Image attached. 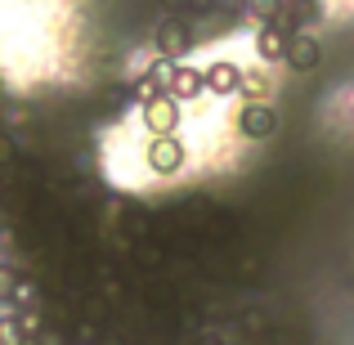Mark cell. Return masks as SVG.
<instances>
[{
	"mask_svg": "<svg viewBox=\"0 0 354 345\" xmlns=\"http://www.w3.org/2000/svg\"><path fill=\"white\" fill-rule=\"evenodd\" d=\"M14 162V139H0V166Z\"/></svg>",
	"mask_w": 354,
	"mask_h": 345,
	"instance_id": "4fadbf2b",
	"label": "cell"
},
{
	"mask_svg": "<svg viewBox=\"0 0 354 345\" xmlns=\"http://www.w3.org/2000/svg\"><path fill=\"white\" fill-rule=\"evenodd\" d=\"M283 14H287V18H292V23H296V27H301V23H310V18H314V14H319V0H292V5H287V9H283Z\"/></svg>",
	"mask_w": 354,
	"mask_h": 345,
	"instance_id": "30bf717a",
	"label": "cell"
},
{
	"mask_svg": "<svg viewBox=\"0 0 354 345\" xmlns=\"http://www.w3.org/2000/svg\"><path fill=\"white\" fill-rule=\"evenodd\" d=\"M180 104H189V99L207 95V72H193V68H180V77H175V90H171Z\"/></svg>",
	"mask_w": 354,
	"mask_h": 345,
	"instance_id": "52a82bcc",
	"label": "cell"
},
{
	"mask_svg": "<svg viewBox=\"0 0 354 345\" xmlns=\"http://www.w3.org/2000/svg\"><path fill=\"white\" fill-rule=\"evenodd\" d=\"M144 126H148L153 139L175 135V126H180V99L175 95H157L153 104H144Z\"/></svg>",
	"mask_w": 354,
	"mask_h": 345,
	"instance_id": "7a4b0ae2",
	"label": "cell"
},
{
	"mask_svg": "<svg viewBox=\"0 0 354 345\" xmlns=\"http://www.w3.org/2000/svg\"><path fill=\"white\" fill-rule=\"evenodd\" d=\"M36 301V287L27 283V278H18V292H14V305H32Z\"/></svg>",
	"mask_w": 354,
	"mask_h": 345,
	"instance_id": "7c38bea8",
	"label": "cell"
},
{
	"mask_svg": "<svg viewBox=\"0 0 354 345\" xmlns=\"http://www.w3.org/2000/svg\"><path fill=\"white\" fill-rule=\"evenodd\" d=\"M18 292V274L14 269H0V305H5V296Z\"/></svg>",
	"mask_w": 354,
	"mask_h": 345,
	"instance_id": "8fae6325",
	"label": "cell"
},
{
	"mask_svg": "<svg viewBox=\"0 0 354 345\" xmlns=\"http://www.w3.org/2000/svg\"><path fill=\"white\" fill-rule=\"evenodd\" d=\"M207 90L220 95V99L238 95V90H242V72L234 68V63H211V68H207Z\"/></svg>",
	"mask_w": 354,
	"mask_h": 345,
	"instance_id": "8992f818",
	"label": "cell"
},
{
	"mask_svg": "<svg viewBox=\"0 0 354 345\" xmlns=\"http://www.w3.org/2000/svg\"><path fill=\"white\" fill-rule=\"evenodd\" d=\"M319 59H323V45L314 41L310 32H296L292 45H287V68H292V72H314Z\"/></svg>",
	"mask_w": 354,
	"mask_h": 345,
	"instance_id": "277c9868",
	"label": "cell"
},
{
	"mask_svg": "<svg viewBox=\"0 0 354 345\" xmlns=\"http://www.w3.org/2000/svg\"><path fill=\"white\" fill-rule=\"evenodd\" d=\"M153 41H157V50H162V59H175V63L193 50V32H189V23H184L180 14H166L162 23H157Z\"/></svg>",
	"mask_w": 354,
	"mask_h": 345,
	"instance_id": "6da1fadb",
	"label": "cell"
},
{
	"mask_svg": "<svg viewBox=\"0 0 354 345\" xmlns=\"http://www.w3.org/2000/svg\"><path fill=\"white\" fill-rule=\"evenodd\" d=\"M184 166V144L175 135H162V139H148V171L157 175H175Z\"/></svg>",
	"mask_w": 354,
	"mask_h": 345,
	"instance_id": "3957f363",
	"label": "cell"
},
{
	"mask_svg": "<svg viewBox=\"0 0 354 345\" xmlns=\"http://www.w3.org/2000/svg\"><path fill=\"white\" fill-rule=\"evenodd\" d=\"M274 126H278V117H274V108H269V104H247L238 113V130L247 139H269V135H274Z\"/></svg>",
	"mask_w": 354,
	"mask_h": 345,
	"instance_id": "5b68a950",
	"label": "cell"
},
{
	"mask_svg": "<svg viewBox=\"0 0 354 345\" xmlns=\"http://www.w3.org/2000/svg\"><path fill=\"white\" fill-rule=\"evenodd\" d=\"M247 104H265L269 99V77H260V72H242V90H238Z\"/></svg>",
	"mask_w": 354,
	"mask_h": 345,
	"instance_id": "9c48e42d",
	"label": "cell"
},
{
	"mask_svg": "<svg viewBox=\"0 0 354 345\" xmlns=\"http://www.w3.org/2000/svg\"><path fill=\"white\" fill-rule=\"evenodd\" d=\"M144 77L153 81V86L162 90V95H171V90H175V77H180V63H175V59H157L153 68L144 72Z\"/></svg>",
	"mask_w": 354,
	"mask_h": 345,
	"instance_id": "ba28073f",
	"label": "cell"
},
{
	"mask_svg": "<svg viewBox=\"0 0 354 345\" xmlns=\"http://www.w3.org/2000/svg\"><path fill=\"white\" fill-rule=\"evenodd\" d=\"M0 314H5V310H0Z\"/></svg>",
	"mask_w": 354,
	"mask_h": 345,
	"instance_id": "5bb4252c",
	"label": "cell"
}]
</instances>
